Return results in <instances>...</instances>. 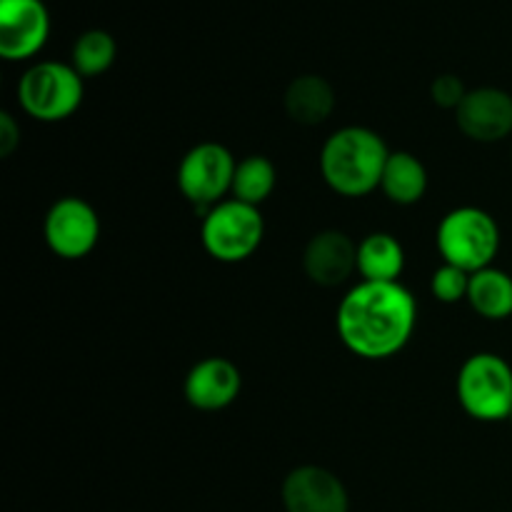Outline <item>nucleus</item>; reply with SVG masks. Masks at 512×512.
Masks as SVG:
<instances>
[{"mask_svg":"<svg viewBox=\"0 0 512 512\" xmlns=\"http://www.w3.org/2000/svg\"><path fill=\"white\" fill-rule=\"evenodd\" d=\"M418 323L413 293L400 283H358L340 300L335 325L345 348L365 360H388L410 343Z\"/></svg>","mask_w":512,"mask_h":512,"instance_id":"nucleus-1","label":"nucleus"},{"mask_svg":"<svg viewBox=\"0 0 512 512\" xmlns=\"http://www.w3.org/2000/svg\"><path fill=\"white\" fill-rule=\"evenodd\" d=\"M390 150L375 130L363 125L340 128L325 140L320 150V173L343 198H363L380 188Z\"/></svg>","mask_w":512,"mask_h":512,"instance_id":"nucleus-2","label":"nucleus"},{"mask_svg":"<svg viewBox=\"0 0 512 512\" xmlns=\"http://www.w3.org/2000/svg\"><path fill=\"white\" fill-rule=\"evenodd\" d=\"M435 238H438V250L445 263L470 275L490 268L500 250L498 223L488 210L473 208V205L450 210L440 220Z\"/></svg>","mask_w":512,"mask_h":512,"instance_id":"nucleus-3","label":"nucleus"},{"mask_svg":"<svg viewBox=\"0 0 512 512\" xmlns=\"http://www.w3.org/2000/svg\"><path fill=\"white\" fill-rule=\"evenodd\" d=\"M20 108L40 123H60L83 103V75L73 65L43 60L30 65L18 83Z\"/></svg>","mask_w":512,"mask_h":512,"instance_id":"nucleus-4","label":"nucleus"},{"mask_svg":"<svg viewBox=\"0 0 512 512\" xmlns=\"http://www.w3.org/2000/svg\"><path fill=\"white\" fill-rule=\"evenodd\" d=\"M458 400L470 418L500 423L512 410V368L495 353H475L458 373Z\"/></svg>","mask_w":512,"mask_h":512,"instance_id":"nucleus-5","label":"nucleus"},{"mask_svg":"<svg viewBox=\"0 0 512 512\" xmlns=\"http://www.w3.org/2000/svg\"><path fill=\"white\" fill-rule=\"evenodd\" d=\"M265 235L263 215L255 205L230 198L205 213L200 240L205 253L218 263H243L260 248Z\"/></svg>","mask_w":512,"mask_h":512,"instance_id":"nucleus-6","label":"nucleus"},{"mask_svg":"<svg viewBox=\"0 0 512 512\" xmlns=\"http://www.w3.org/2000/svg\"><path fill=\"white\" fill-rule=\"evenodd\" d=\"M238 160L225 145L198 143L183 155L178 165V188L195 208L210 210L223 203L225 193L233 190Z\"/></svg>","mask_w":512,"mask_h":512,"instance_id":"nucleus-7","label":"nucleus"},{"mask_svg":"<svg viewBox=\"0 0 512 512\" xmlns=\"http://www.w3.org/2000/svg\"><path fill=\"white\" fill-rule=\"evenodd\" d=\"M43 235L48 248L63 260H80L95 250L100 240V218L83 198H60L45 213Z\"/></svg>","mask_w":512,"mask_h":512,"instance_id":"nucleus-8","label":"nucleus"},{"mask_svg":"<svg viewBox=\"0 0 512 512\" xmlns=\"http://www.w3.org/2000/svg\"><path fill=\"white\" fill-rule=\"evenodd\" d=\"M285 512H348L350 498L343 480L320 465L290 470L280 488Z\"/></svg>","mask_w":512,"mask_h":512,"instance_id":"nucleus-9","label":"nucleus"},{"mask_svg":"<svg viewBox=\"0 0 512 512\" xmlns=\"http://www.w3.org/2000/svg\"><path fill=\"white\" fill-rule=\"evenodd\" d=\"M50 18L43 0H0V55L28 60L45 45Z\"/></svg>","mask_w":512,"mask_h":512,"instance_id":"nucleus-10","label":"nucleus"},{"mask_svg":"<svg viewBox=\"0 0 512 512\" xmlns=\"http://www.w3.org/2000/svg\"><path fill=\"white\" fill-rule=\"evenodd\" d=\"M455 123L475 143H500L512 135V95L490 85L468 90Z\"/></svg>","mask_w":512,"mask_h":512,"instance_id":"nucleus-11","label":"nucleus"},{"mask_svg":"<svg viewBox=\"0 0 512 512\" xmlns=\"http://www.w3.org/2000/svg\"><path fill=\"white\" fill-rule=\"evenodd\" d=\"M303 270L320 288H338L358 270V245L340 230H320L305 245Z\"/></svg>","mask_w":512,"mask_h":512,"instance_id":"nucleus-12","label":"nucleus"},{"mask_svg":"<svg viewBox=\"0 0 512 512\" xmlns=\"http://www.w3.org/2000/svg\"><path fill=\"white\" fill-rule=\"evenodd\" d=\"M243 388L238 365L228 358H205L190 368L185 375V400L195 410L203 413H218L235 403Z\"/></svg>","mask_w":512,"mask_h":512,"instance_id":"nucleus-13","label":"nucleus"},{"mask_svg":"<svg viewBox=\"0 0 512 512\" xmlns=\"http://www.w3.org/2000/svg\"><path fill=\"white\" fill-rule=\"evenodd\" d=\"M283 105L293 123L315 128L333 115L335 90L320 75H300L285 90Z\"/></svg>","mask_w":512,"mask_h":512,"instance_id":"nucleus-14","label":"nucleus"},{"mask_svg":"<svg viewBox=\"0 0 512 512\" xmlns=\"http://www.w3.org/2000/svg\"><path fill=\"white\" fill-rule=\"evenodd\" d=\"M405 270V250L390 233H370L358 243V273L365 283H398Z\"/></svg>","mask_w":512,"mask_h":512,"instance_id":"nucleus-15","label":"nucleus"},{"mask_svg":"<svg viewBox=\"0 0 512 512\" xmlns=\"http://www.w3.org/2000/svg\"><path fill=\"white\" fill-rule=\"evenodd\" d=\"M380 190L395 205L420 203L425 190H428V170H425L423 160L413 153H405V150L390 153L383 170V180H380Z\"/></svg>","mask_w":512,"mask_h":512,"instance_id":"nucleus-16","label":"nucleus"},{"mask_svg":"<svg viewBox=\"0 0 512 512\" xmlns=\"http://www.w3.org/2000/svg\"><path fill=\"white\" fill-rule=\"evenodd\" d=\"M468 303L480 318L505 320L512 315V278L505 270L485 268L470 275Z\"/></svg>","mask_w":512,"mask_h":512,"instance_id":"nucleus-17","label":"nucleus"},{"mask_svg":"<svg viewBox=\"0 0 512 512\" xmlns=\"http://www.w3.org/2000/svg\"><path fill=\"white\" fill-rule=\"evenodd\" d=\"M275 183H278L275 165L265 155H248L235 168L233 190L230 193L240 203H248L258 208L260 203H265L273 195Z\"/></svg>","mask_w":512,"mask_h":512,"instance_id":"nucleus-18","label":"nucleus"},{"mask_svg":"<svg viewBox=\"0 0 512 512\" xmlns=\"http://www.w3.org/2000/svg\"><path fill=\"white\" fill-rule=\"evenodd\" d=\"M115 55H118V45H115L113 35L105 33V30H88L75 40L73 63L70 65L83 78H95L115 63Z\"/></svg>","mask_w":512,"mask_h":512,"instance_id":"nucleus-19","label":"nucleus"},{"mask_svg":"<svg viewBox=\"0 0 512 512\" xmlns=\"http://www.w3.org/2000/svg\"><path fill=\"white\" fill-rule=\"evenodd\" d=\"M468 288H470V273L455 268V265L445 263L443 268H438L430 278V293L438 303L455 305L460 300H468Z\"/></svg>","mask_w":512,"mask_h":512,"instance_id":"nucleus-20","label":"nucleus"},{"mask_svg":"<svg viewBox=\"0 0 512 512\" xmlns=\"http://www.w3.org/2000/svg\"><path fill=\"white\" fill-rule=\"evenodd\" d=\"M465 95H468V88H465L463 80L453 73L438 75V78L433 80V85H430V98H433L435 105H440V108L445 110H458L460 103L465 100Z\"/></svg>","mask_w":512,"mask_h":512,"instance_id":"nucleus-21","label":"nucleus"},{"mask_svg":"<svg viewBox=\"0 0 512 512\" xmlns=\"http://www.w3.org/2000/svg\"><path fill=\"white\" fill-rule=\"evenodd\" d=\"M20 145V125L10 113H0V158H10Z\"/></svg>","mask_w":512,"mask_h":512,"instance_id":"nucleus-22","label":"nucleus"},{"mask_svg":"<svg viewBox=\"0 0 512 512\" xmlns=\"http://www.w3.org/2000/svg\"><path fill=\"white\" fill-rule=\"evenodd\" d=\"M508 420H510V423H512V410H510V418H508Z\"/></svg>","mask_w":512,"mask_h":512,"instance_id":"nucleus-23","label":"nucleus"},{"mask_svg":"<svg viewBox=\"0 0 512 512\" xmlns=\"http://www.w3.org/2000/svg\"><path fill=\"white\" fill-rule=\"evenodd\" d=\"M510 153H512V150H510Z\"/></svg>","mask_w":512,"mask_h":512,"instance_id":"nucleus-24","label":"nucleus"}]
</instances>
